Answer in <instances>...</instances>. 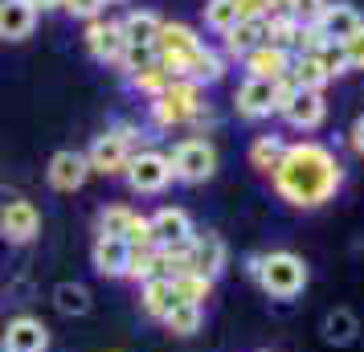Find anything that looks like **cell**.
I'll list each match as a JSON object with an SVG mask.
<instances>
[{
  "label": "cell",
  "instance_id": "cell-25",
  "mask_svg": "<svg viewBox=\"0 0 364 352\" xmlns=\"http://www.w3.org/2000/svg\"><path fill=\"white\" fill-rule=\"evenodd\" d=\"M209 291H213V279L193 274V270H184V274L172 279V295H176V303H197V307H205Z\"/></svg>",
  "mask_w": 364,
  "mask_h": 352
},
{
  "label": "cell",
  "instance_id": "cell-17",
  "mask_svg": "<svg viewBox=\"0 0 364 352\" xmlns=\"http://www.w3.org/2000/svg\"><path fill=\"white\" fill-rule=\"evenodd\" d=\"M127 258H132V246L123 238H95V250H90V262L102 279H123L127 274Z\"/></svg>",
  "mask_w": 364,
  "mask_h": 352
},
{
  "label": "cell",
  "instance_id": "cell-35",
  "mask_svg": "<svg viewBox=\"0 0 364 352\" xmlns=\"http://www.w3.org/2000/svg\"><path fill=\"white\" fill-rule=\"evenodd\" d=\"M151 62H156V50H151V46H127L123 58H119V66L127 70V74H139V70L151 66Z\"/></svg>",
  "mask_w": 364,
  "mask_h": 352
},
{
  "label": "cell",
  "instance_id": "cell-19",
  "mask_svg": "<svg viewBox=\"0 0 364 352\" xmlns=\"http://www.w3.org/2000/svg\"><path fill=\"white\" fill-rule=\"evenodd\" d=\"M181 78H188V82H197V86L221 82V78H225V62H221V53H213L209 46H200L197 53H188Z\"/></svg>",
  "mask_w": 364,
  "mask_h": 352
},
{
  "label": "cell",
  "instance_id": "cell-34",
  "mask_svg": "<svg viewBox=\"0 0 364 352\" xmlns=\"http://www.w3.org/2000/svg\"><path fill=\"white\" fill-rule=\"evenodd\" d=\"M315 62L323 66V74H328V78H340V74H348V58H344V46H340V41H328L323 50L315 53Z\"/></svg>",
  "mask_w": 364,
  "mask_h": 352
},
{
  "label": "cell",
  "instance_id": "cell-15",
  "mask_svg": "<svg viewBox=\"0 0 364 352\" xmlns=\"http://www.w3.org/2000/svg\"><path fill=\"white\" fill-rule=\"evenodd\" d=\"M233 107H237L242 119L274 115V82H266V78H246V82L237 86V95H233Z\"/></svg>",
  "mask_w": 364,
  "mask_h": 352
},
{
  "label": "cell",
  "instance_id": "cell-21",
  "mask_svg": "<svg viewBox=\"0 0 364 352\" xmlns=\"http://www.w3.org/2000/svg\"><path fill=\"white\" fill-rule=\"evenodd\" d=\"M160 25H164V21L156 17V13H148V9L127 13V17L119 21V29H123V41H127V46H151L156 33H160Z\"/></svg>",
  "mask_w": 364,
  "mask_h": 352
},
{
  "label": "cell",
  "instance_id": "cell-27",
  "mask_svg": "<svg viewBox=\"0 0 364 352\" xmlns=\"http://www.w3.org/2000/svg\"><path fill=\"white\" fill-rule=\"evenodd\" d=\"M356 332H360V324H356V316H352L348 307L328 311V319H323V340H328V344H352Z\"/></svg>",
  "mask_w": 364,
  "mask_h": 352
},
{
  "label": "cell",
  "instance_id": "cell-20",
  "mask_svg": "<svg viewBox=\"0 0 364 352\" xmlns=\"http://www.w3.org/2000/svg\"><path fill=\"white\" fill-rule=\"evenodd\" d=\"M221 37H225V53L230 58H246L250 50H258L266 41V21H237L230 33Z\"/></svg>",
  "mask_w": 364,
  "mask_h": 352
},
{
  "label": "cell",
  "instance_id": "cell-29",
  "mask_svg": "<svg viewBox=\"0 0 364 352\" xmlns=\"http://www.w3.org/2000/svg\"><path fill=\"white\" fill-rule=\"evenodd\" d=\"M132 86L139 90V95H148V99H160V95H164L168 86H172V74H168L164 62L156 58L151 66H144L139 74H132Z\"/></svg>",
  "mask_w": 364,
  "mask_h": 352
},
{
  "label": "cell",
  "instance_id": "cell-14",
  "mask_svg": "<svg viewBox=\"0 0 364 352\" xmlns=\"http://www.w3.org/2000/svg\"><path fill=\"white\" fill-rule=\"evenodd\" d=\"M46 176H50V185L58 193H74V188L86 185V176H90V164H86V151H58L46 168Z\"/></svg>",
  "mask_w": 364,
  "mask_h": 352
},
{
  "label": "cell",
  "instance_id": "cell-7",
  "mask_svg": "<svg viewBox=\"0 0 364 352\" xmlns=\"http://www.w3.org/2000/svg\"><path fill=\"white\" fill-rule=\"evenodd\" d=\"M0 352H50V328L37 316L9 319V328L0 336Z\"/></svg>",
  "mask_w": 364,
  "mask_h": 352
},
{
  "label": "cell",
  "instance_id": "cell-2",
  "mask_svg": "<svg viewBox=\"0 0 364 352\" xmlns=\"http://www.w3.org/2000/svg\"><path fill=\"white\" fill-rule=\"evenodd\" d=\"M258 287H262L270 299H295L303 295V287H307V262L291 250H274V254H262V262H258Z\"/></svg>",
  "mask_w": 364,
  "mask_h": 352
},
{
  "label": "cell",
  "instance_id": "cell-12",
  "mask_svg": "<svg viewBox=\"0 0 364 352\" xmlns=\"http://www.w3.org/2000/svg\"><path fill=\"white\" fill-rule=\"evenodd\" d=\"M86 50H90V58L95 62H115L123 58V50H127V41H123V29H119V21H90L86 25Z\"/></svg>",
  "mask_w": 364,
  "mask_h": 352
},
{
  "label": "cell",
  "instance_id": "cell-18",
  "mask_svg": "<svg viewBox=\"0 0 364 352\" xmlns=\"http://www.w3.org/2000/svg\"><path fill=\"white\" fill-rule=\"evenodd\" d=\"M319 29H323V37L328 41H344L348 33H356L364 21H360V13L352 9V4H336V0H328V9H323V17L315 21Z\"/></svg>",
  "mask_w": 364,
  "mask_h": 352
},
{
  "label": "cell",
  "instance_id": "cell-31",
  "mask_svg": "<svg viewBox=\"0 0 364 352\" xmlns=\"http://www.w3.org/2000/svg\"><path fill=\"white\" fill-rule=\"evenodd\" d=\"M135 209H127V205H107L99 213V238H127V230L135 225Z\"/></svg>",
  "mask_w": 364,
  "mask_h": 352
},
{
  "label": "cell",
  "instance_id": "cell-28",
  "mask_svg": "<svg viewBox=\"0 0 364 352\" xmlns=\"http://www.w3.org/2000/svg\"><path fill=\"white\" fill-rule=\"evenodd\" d=\"M291 78H295L299 90H323V86L331 82L328 74H323V66H319L315 58H307V53H295V58H291Z\"/></svg>",
  "mask_w": 364,
  "mask_h": 352
},
{
  "label": "cell",
  "instance_id": "cell-16",
  "mask_svg": "<svg viewBox=\"0 0 364 352\" xmlns=\"http://www.w3.org/2000/svg\"><path fill=\"white\" fill-rule=\"evenodd\" d=\"M37 25V9L29 0H0V41H25Z\"/></svg>",
  "mask_w": 364,
  "mask_h": 352
},
{
  "label": "cell",
  "instance_id": "cell-41",
  "mask_svg": "<svg viewBox=\"0 0 364 352\" xmlns=\"http://www.w3.org/2000/svg\"><path fill=\"white\" fill-rule=\"evenodd\" d=\"M352 148H356V156H364V115L352 123Z\"/></svg>",
  "mask_w": 364,
  "mask_h": 352
},
{
  "label": "cell",
  "instance_id": "cell-23",
  "mask_svg": "<svg viewBox=\"0 0 364 352\" xmlns=\"http://www.w3.org/2000/svg\"><path fill=\"white\" fill-rule=\"evenodd\" d=\"M282 151H287V139L282 135H258L254 144H250V168H258V172H274L282 160Z\"/></svg>",
  "mask_w": 364,
  "mask_h": 352
},
{
  "label": "cell",
  "instance_id": "cell-1",
  "mask_svg": "<svg viewBox=\"0 0 364 352\" xmlns=\"http://www.w3.org/2000/svg\"><path fill=\"white\" fill-rule=\"evenodd\" d=\"M270 181H274V193L287 205H295V209H319V205H328L340 193L344 164L319 139H299V144H287L279 168L270 172Z\"/></svg>",
  "mask_w": 364,
  "mask_h": 352
},
{
  "label": "cell",
  "instance_id": "cell-43",
  "mask_svg": "<svg viewBox=\"0 0 364 352\" xmlns=\"http://www.w3.org/2000/svg\"><path fill=\"white\" fill-rule=\"evenodd\" d=\"M33 9H62V0H29Z\"/></svg>",
  "mask_w": 364,
  "mask_h": 352
},
{
  "label": "cell",
  "instance_id": "cell-38",
  "mask_svg": "<svg viewBox=\"0 0 364 352\" xmlns=\"http://www.w3.org/2000/svg\"><path fill=\"white\" fill-rule=\"evenodd\" d=\"M323 9H328V0H295L291 17H295L299 25H315V21L323 17Z\"/></svg>",
  "mask_w": 364,
  "mask_h": 352
},
{
  "label": "cell",
  "instance_id": "cell-8",
  "mask_svg": "<svg viewBox=\"0 0 364 352\" xmlns=\"http://www.w3.org/2000/svg\"><path fill=\"white\" fill-rule=\"evenodd\" d=\"M132 156L135 151L127 148L115 132H102L99 139L90 144V151H86V164H90V172H99V176H123Z\"/></svg>",
  "mask_w": 364,
  "mask_h": 352
},
{
  "label": "cell",
  "instance_id": "cell-26",
  "mask_svg": "<svg viewBox=\"0 0 364 352\" xmlns=\"http://www.w3.org/2000/svg\"><path fill=\"white\" fill-rule=\"evenodd\" d=\"M53 307L62 316H86L90 311V291L82 283H58L53 287Z\"/></svg>",
  "mask_w": 364,
  "mask_h": 352
},
{
  "label": "cell",
  "instance_id": "cell-13",
  "mask_svg": "<svg viewBox=\"0 0 364 352\" xmlns=\"http://www.w3.org/2000/svg\"><path fill=\"white\" fill-rule=\"evenodd\" d=\"M291 127H299V132H315L319 123H323V115H328V102H323V90H295V99L287 102L279 111Z\"/></svg>",
  "mask_w": 364,
  "mask_h": 352
},
{
  "label": "cell",
  "instance_id": "cell-6",
  "mask_svg": "<svg viewBox=\"0 0 364 352\" xmlns=\"http://www.w3.org/2000/svg\"><path fill=\"white\" fill-rule=\"evenodd\" d=\"M37 234H41V213H37L33 201L13 197V201L0 209V238H4V242H13V246H29Z\"/></svg>",
  "mask_w": 364,
  "mask_h": 352
},
{
  "label": "cell",
  "instance_id": "cell-36",
  "mask_svg": "<svg viewBox=\"0 0 364 352\" xmlns=\"http://www.w3.org/2000/svg\"><path fill=\"white\" fill-rule=\"evenodd\" d=\"M132 250H151L156 246V238H151V221L148 218H135V225L127 230V238H123Z\"/></svg>",
  "mask_w": 364,
  "mask_h": 352
},
{
  "label": "cell",
  "instance_id": "cell-22",
  "mask_svg": "<svg viewBox=\"0 0 364 352\" xmlns=\"http://www.w3.org/2000/svg\"><path fill=\"white\" fill-rule=\"evenodd\" d=\"M176 303V295H172V279H148V283L139 287V307L148 311L151 319H164L168 316V307Z\"/></svg>",
  "mask_w": 364,
  "mask_h": 352
},
{
  "label": "cell",
  "instance_id": "cell-40",
  "mask_svg": "<svg viewBox=\"0 0 364 352\" xmlns=\"http://www.w3.org/2000/svg\"><path fill=\"white\" fill-rule=\"evenodd\" d=\"M233 9H237V21H266L270 13L266 0H233Z\"/></svg>",
  "mask_w": 364,
  "mask_h": 352
},
{
  "label": "cell",
  "instance_id": "cell-3",
  "mask_svg": "<svg viewBox=\"0 0 364 352\" xmlns=\"http://www.w3.org/2000/svg\"><path fill=\"white\" fill-rule=\"evenodd\" d=\"M197 119H209L205 102H200V86L188 82V78H172L160 99H151V123L156 127H184V123H197Z\"/></svg>",
  "mask_w": 364,
  "mask_h": 352
},
{
  "label": "cell",
  "instance_id": "cell-30",
  "mask_svg": "<svg viewBox=\"0 0 364 352\" xmlns=\"http://www.w3.org/2000/svg\"><path fill=\"white\" fill-rule=\"evenodd\" d=\"M299 25L291 13H266V41L270 46H282V50H295V37H299Z\"/></svg>",
  "mask_w": 364,
  "mask_h": 352
},
{
  "label": "cell",
  "instance_id": "cell-11",
  "mask_svg": "<svg viewBox=\"0 0 364 352\" xmlns=\"http://www.w3.org/2000/svg\"><path fill=\"white\" fill-rule=\"evenodd\" d=\"M148 221H151L156 246H188V242H193V218H188L184 209H176V205L156 209Z\"/></svg>",
  "mask_w": 364,
  "mask_h": 352
},
{
  "label": "cell",
  "instance_id": "cell-44",
  "mask_svg": "<svg viewBox=\"0 0 364 352\" xmlns=\"http://www.w3.org/2000/svg\"><path fill=\"white\" fill-rule=\"evenodd\" d=\"M111 4H123V0H111Z\"/></svg>",
  "mask_w": 364,
  "mask_h": 352
},
{
  "label": "cell",
  "instance_id": "cell-37",
  "mask_svg": "<svg viewBox=\"0 0 364 352\" xmlns=\"http://www.w3.org/2000/svg\"><path fill=\"white\" fill-rule=\"evenodd\" d=\"M344 58H348V70H364V25L356 29V33H348L344 41Z\"/></svg>",
  "mask_w": 364,
  "mask_h": 352
},
{
  "label": "cell",
  "instance_id": "cell-32",
  "mask_svg": "<svg viewBox=\"0 0 364 352\" xmlns=\"http://www.w3.org/2000/svg\"><path fill=\"white\" fill-rule=\"evenodd\" d=\"M160 274V246H151V250H132L127 258V274L123 279H135V283H148Z\"/></svg>",
  "mask_w": 364,
  "mask_h": 352
},
{
  "label": "cell",
  "instance_id": "cell-4",
  "mask_svg": "<svg viewBox=\"0 0 364 352\" xmlns=\"http://www.w3.org/2000/svg\"><path fill=\"white\" fill-rule=\"evenodd\" d=\"M168 160H172V176L184 181V185H205L217 172V148L209 139H197V135L193 139H181Z\"/></svg>",
  "mask_w": 364,
  "mask_h": 352
},
{
  "label": "cell",
  "instance_id": "cell-5",
  "mask_svg": "<svg viewBox=\"0 0 364 352\" xmlns=\"http://www.w3.org/2000/svg\"><path fill=\"white\" fill-rule=\"evenodd\" d=\"M127 185L135 193H164L176 176H172V160H168L164 151H135L132 160H127Z\"/></svg>",
  "mask_w": 364,
  "mask_h": 352
},
{
  "label": "cell",
  "instance_id": "cell-24",
  "mask_svg": "<svg viewBox=\"0 0 364 352\" xmlns=\"http://www.w3.org/2000/svg\"><path fill=\"white\" fill-rule=\"evenodd\" d=\"M200 319H205V307H197V303H172L160 324H164L172 336H193L200 328Z\"/></svg>",
  "mask_w": 364,
  "mask_h": 352
},
{
  "label": "cell",
  "instance_id": "cell-9",
  "mask_svg": "<svg viewBox=\"0 0 364 352\" xmlns=\"http://www.w3.org/2000/svg\"><path fill=\"white\" fill-rule=\"evenodd\" d=\"M291 58H295L291 50L262 41L258 50H250L246 58H242V62H246V78H266V82H279V78H287V74H291Z\"/></svg>",
  "mask_w": 364,
  "mask_h": 352
},
{
  "label": "cell",
  "instance_id": "cell-33",
  "mask_svg": "<svg viewBox=\"0 0 364 352\" xmlns=\"http://www.w3.org/2000/svg\"><path fill=\"white\" fill-rule=\"evenodd\" d=\"M205 25H209L213 33H230L233 25H237L233 0H209V4H205Z\"/></svg>",
  "mask_w": 364,
  "mask_h": 352
},
{
  "label": "cell",
  "instance_id": "cell-39",
  "mask_svg": "<svg viewBox=\"0 0 364 352\" xmlns=\"http://www.w3.org/2000/svg\"><path fill=\"white\" fill-rule=\"evenodd\" d=\"M102 4L107 0H62V9H66L70 17H82V21H99Z\"/></svg>",
  "mask_w": 364,
  "mask_h": 352
},
{
  "label": "cell",
  "instance_id": "cell-42",
  "mask_svg": "<svg viewBox=\"0 0 364 352\" xmlns=\"http://www.w3.org/2000/svg\"><path fill=\"white\" fill-rule=\"evenodd\" d=\"M270 4V13H291L295 9V0H266Z\"/></svg>",
  "mask_w": 364,
  "mask_h": 352
},
{
  "label": "cell",
  "instance_id": "cell-10",
  "mask_svg": "<svg viewBox=\"0 0 364 352\" xmlns=\"http://www.w3.org/2000/svg\"><path fill=\"white\" fill-rule=\"evenodd\" d=\"M188 270L193 274H205V279H217L225 270V242L213 230L193 234V242H188Z\"/></svg>",
  "mask_w": 364,
  "mask_h": 352
}]
</instances>
